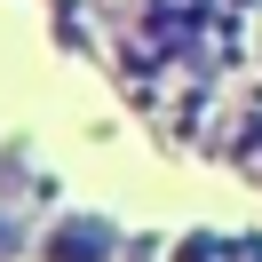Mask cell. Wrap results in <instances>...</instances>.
I'll return each instance as SVG.
<instances>
[{
  "label": "cell",
  "instance_id": "cell-2",
  "mask_svg": "<svg viewBox=\"0 0 262 262\" xmlns=\"http://www.w3.org/2000/svg\"><path fill=\"white\" fill-rule=\"evenodd\" d=\"M16 246H24V238H16V223H8V214H0V262L16 254Z\"/></svg>",
  "mask_w": 262,
  "mask_h": 262
},
{
  "label": "cell",
  "instance_id": "cell-1",
  "mask_svg": "<svg viewBox=\"0 0 262 262\" xmlns=\"http://www.w3.org/2000/svg\"><path fill=\"white\" fill-rule=\"evenodd\" d=\"M40 254L48 262H112L119 254V230L103 223V214H64V223L40 238Z\"/></svg>",
  "mask_w": 262,
  "mask_h": 262
}]
</instances>
